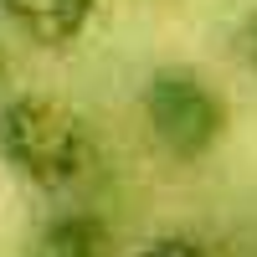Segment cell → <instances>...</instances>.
Instances as JSON below:
<instances>
[{
  "instance_id": "6da1fadb",
  "label": "cell",
  "mask_w": 257,
  "mask_h": 257,
  "mask_svg": "<svg viewBox=\"0 0 257 257\" xmlns=\"http://www.w3.org/2000/svg\"><path fill=\"white\" fill-rule=\"evenodd\" d=\"M0 165L36 196H72L98 170V139L88 118L47 93L0 98Z\"/></svg>"
},
{
  "instance_id": "7a4b0ae2",
  "label": "cell",
  "mask_w": 257,
  "mask_h": 257,
  "mask_svg": "<svg viewBox=\"0 0 257 257\" xmlns=\"http://www.w3.org/2000/svg\"><path fill=\"white\" fill-rule=\"evenodd\" d=\"M139 118L170 165H201L231 134V103L196 62H160L139 82Z\"/></svg>"
},
{
  "instance_id": "3957f363",
  "label": "cell",
  "mask_w": 257,
  "mask_h": 257,
  "mask_svg": "<svg viewBox=\"0 0 257 257\" xmlns=\"http://www.w3.org/2000/svg\"><path fill=\"white\" fill-rule=\"evenodd\" d=\"M6 36L41 52H72L98 26V0H0Z\"/></svg>"
},
{
  "instance_id": "277c9868",
  "label": "cell",
  "mask_w": 257,
  "mask_h": 257,
  "mask_svg": "<svg viewBox=\"0 0 257 257\" xmlns=\"http://www.w3.org/2000/svg\"><path fill=\"white\" fill-rule=\"evenodd\" d=\"M26 257H113V226L88 206H57L31 231Z\"/></svg>"
},
{
  "instance_id": "5b68a950",
  "label": "cell",
  "mask_w": 257,
  "mask_h": 257,
  "mask_svg": "<svg viewBox=\"0 0 257 257\" xmlns=\"http://www.w3.org/2000/svg\"><path fill=\"white\" fill-rule=\"evenodd\" d=\"M231 57L242 62L247 77H257V0L242 6L237 21H231Z\"/></svg>"
},
{
  "instance_id": "8992f818",
  "label": "cell",
  "mask_w": 257,
  "mask_h": 257,
  "mask_svg": "<svg viewBox=\"0 0 257 257\" xmlns=\"http://www.w3.org/2000/svg\"><path fill=\"white\" fill-rule=\"evenodd\" d=\"M134 257H211V247L201 237H190V231H160V237H149Z\"/></svg>"
},
{
  "instance_id": "52a82bcc",
  "label": "cell",
  "mask_w": 257,
  "mask_h": 257,
  "mask_svg": "<svg viewBox=\"0 0 257 257\" xmlns=\"http://www.w3.org/2000/svg\"><path fill=\"white\" fill-rule=\"evenodd\" d=\"M16 93V52H11V36L0 26V98Z\"/></svg>"
}]
</instances>
